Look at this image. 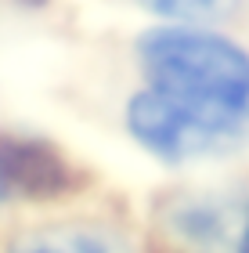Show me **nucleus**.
<instances>
[{
  "label": "nucleus",
  "instance_id": "f257e3e1",
  "mask_svg": "<svg viewBox=\"0 0 249 253\" xmlns=\"http://www.w3.org/2000/svg\"><path fill=\"white\" fill-rule=\"evenodd\" d=\"M148 87L213 145L249 120V54L213 33L155 29L141 40Z\"/></svg>",
  "mask_w": 249,
  "mask_h": 253
},
{
  "label": "nucleus",
  "instance_id": "f03ea898",
  "mask_svg": "<svg viewBox=\"0 0 249 253\" xmlns=\"http://www.w3.org/2000/svg\"><path fill=\"white\" fill-rule=\"evenodd\" d=\"M7 253H127L116 235L94 224H51L18 239Z\"/></svg>",
  "mask_w": 249,
  "mask_h": 253
},
{
  "label": "nucleus",
  "instance_id": "7ed1b4c3",
  "mask_svg": "<svg viewBox=\"0 0 249 253\" xmlns=\"http://www.w3.org/2000/svg\"><path fill=\"white\" fill-rule=\"evenodd\" d=\"M0 170H4V177L15 174V181L22 188L40 192V195H51V192L69 185L65 167L40 145H11L7 148V163H0Z\"/></svg>",
  "mask_w": 249,
  "mask_h": 253
},
{
  "label": "nucleus",
  "instance_id": "20e7f679",
  "mask_svg": "<svg viewBox=\"0 0 249 253\" xmlns=\"http://www.w3.org/2000/svg\"><path fill=\"white\" fill-rule=\"evenodd\" d=\"M144 7L159 11L166 18H191V22H210L231 15L239 0H141Z\"/></svg>",
  "mask_w": 249,
  "mask_h": 253
},
{
  "label": "nucleus",
  "instance_id": "39448f33",
  "mask_svg": "<svg viewBox=\"0 0 249 253\" xmlns=\"http://www.w3.org/2000/svg\"><path fill=\"white\" fill-rule=\"evenodd\" d=\"M180 228L191 239H206V243H220L224 239V221L217 217L213 206H188L184 217H180Z\"/></svg>",
  "mask_w": 249,
  "mask_h": 253
},
{
  "label": "nucleus",
  "instance_id": "423d86ee",
  "mask_svg": "<svg viewBox=\"0 0 249 253\" xmlns=\"http://www.w3.org/2000/svg\"><path fill=\"white\" fill-rule=\"evenodd\" d=\"M239 253H249V224L242 228V243H239Z\"/></svg>",
  "mask_w": 249,
  "mask_h": 253
},
{
  "label": "nucleus",
  "instance_id": "0eeeda50",
  "mask_svg": "<svg viewBox=\"0 0 249 253\" xmlns=\"http://www.w3.org/2000/svg\"><path fill=\"white\" fill-rule=\"evenodd\" d=\"M0 199H4V170H0Z\"/></svg>",
  "mask_w": 249,
  "mask_h": 253
}]
</instances>
